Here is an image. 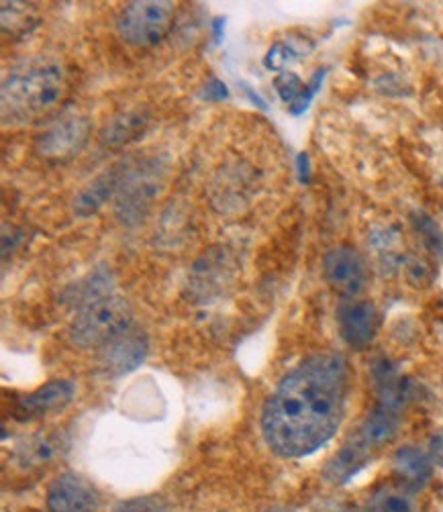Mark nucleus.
<instances>
[{
  "label": "nucleus",
  "mask_w": 443,
  "mask_h": 512,
  "mask_svg": "<svg viewBox=\"0 0 443 512\" xmlns=\"http://www.w3.org/2000/svg\"><path fill=\"white\" fill-rule=\"evenodd\" d=\"M323 78H325V70H319V72L313 76V80L305 86V92L301 94V98L290 107V113H292V115H301V113H305V111L309 109L313 96H315V94L319 92V88H321Z\"/></svg>",
  "instance_id": "obj_24"
},
{
  "label": "nucleus",
  "mask_w": 443,
  "mask_h": 512,
  "mask_svg": "<svg viewBox=\"0 0 443 512\" xmlns=\"http://www.w3.org/2000/svg\"><path fill=\"white\" fill-rule=\"evenodd\" d=\"M150 125V115L145 111H123L115 115L101 131V143L105 147H121L137 139Z\"/></svg>",
  "instance_id": "obj_19"
},
{
  "label": "nucleus",
  "mask_w": 443,
  "mask_h": 512,
  "mask_svg": "<svg viewBox=\"0 0 443 512\" xmlns=\"http://www.w3.org/2000/svg\"><path fill=\"white\" fill-rule=\"evenodd\" d=\"M372 378L378 392V404L392 408V411H403L407 402L413 398V382L399 374V370L388 360H378L372 366Z\"/></svg>",
  "instance_id": "obj_13"
},
{
  "label": "nucleus",
  "mask_w": 443,
  "mask_h": 512,
  "mask_svg": "<svg viewBox=\"0 0 443 512\" xmlns=\"http://www.w3.org/2000/svg\"><path fill=\"white\" fill-rule=\"evenodd\" d=\"M274 86H276L280 98L286 102L288 107H292L294 102H297V100L301 98V94L305 92V86H307V84H303V80H301L297 74L282 72V74L274 80Z\"/></svg>",
  "instance_id": "obj_23"
},
{
  "label": "nucleus",
  "mask_w": 443,
  "mask_h": 512,
  "mask_svg": "<svg viewBox=\"0 0 443 512\" xmlns=\"http://www.w3.org/2000/svg\"><path fill=\"white\" fill-rule=\"evenodd\" d=\"M429 457L433 459V464L443 468V429L433 433L429 441Z\"/></svg>",
  "instance_id": "obj_27"
},
{
  "label": "nucleus",
  "mask_w": 443,
  "mask_h": 512,
  "mask_svg": "<svg viewBox=\"0 0 443 512\" xmlns=\"http://www.w3.org/2000/svg\"><path fill=\"white\" fill-rule=\"evenodd\" d=\"M201 96H203L205 100L219 102V100L229 98V90H227V84H225V82H221V80L213 78V80L205 86V90H203V94H201Z\"/></svg>",
  "instance_id": "obj_26"
},
{
  "label": "nucleus",
  "mask_w": 443,
  "mask_h": 512,
  "mask_svg": "<svg viewBox=\"0 0 443 512\" xmlns=\"http://www.w3.org/2000/svg\"><path fill=\"white\" fill-rule=\"evenodd\" d=\"M368 512H417V504L403 486H382L372 494Z\"/></svg>",
  "instance_id": "obj_20"
},
{
  "label": "nucleus",
  "mask_w": 443,
  "mask_h": 512,
  "mask_svg": "<svg viewBox=\"0 0 443 512\" xmlns=\"http://www.w3.org/2000/svg\"><path fill=\"white\" fill-rule=\"evenodd\" d=\"M74 384L68 380H54L35 392L23 396L15 406V419L19 421H33L45 417L47 413L62 411L74 398Z\"/></svg>",
  "instance_id": "obj_11"
},
{
  "label": "nucleus",
  "mask_w": 443,
  "mask_h": 512,
  "mask_svg": "<svg viewBox=\"0 0 443 512\" xmlns=\"http://www.w3.org/2000/svg\"><path fill=\"white\" fill-rule=\"evenodd\" d=\"M62 449H64V439L60 433H45V435L39 433L27 439L25 443H21L13 453V459L19 468L31 470L52 462L58 453H62Z\"/></svg>",
  "instance_id": "obj_17"
},
{
  "label": "nucleus",
  "mask_w": 443,
  "mask_h": 512,
  "mask_svg": "<svg viewBox=\"0 0 443 512\" xmlns=\"http://www.w3.org/2000/svg\"><path fill=\"white\" fill-rule=\"evenodd\" d=\"M176 5L168 0H135L123 7L117 19L121 39L135 47H152L172 29Z\"/></svg>",
  "instance_id": "obj_5"
},
{
  "label": "nucleus",
  "mask_w": 443,
  "mask_h": 512,
  "mask_svg": "<svg viewBox=\"0 0 443 512\" xmlns=\"http://www.w3.org/2000/svg\"><path fill=\"white\" fill-rule=\"evenodd\" d=\"M264 512H292V510H286V508H270V510H264Z\"/></svg>",
  "instance_id": "obj_30"
},
{
  "label": "nucleus",
  "mask_w": 443,
  "mask_h": 512,
  "mask_svg": "<svg viewBox=\"0 0 443 512\" xmlns=\"http://www.w3.org/2000/svg\"><path fill=\"white\" fill-rule=\"evenodd\" d=\"M374 451L376 449L368 445L360 435H354L331 457V462L323 470V478L335 486L348 484L356 474H360L368 466Z\"/></svg>",
  "instance_id": "obj_12"
},
{
  "label": "nucleus",
  "mask_w": 443,
  "mask_h": 512,
  "mask_svg": "<svg viewBox=\"0 0 443 512\" xmlns=\"http://www.w3.org/2000/svg\"><path fill=\"white\" fill-rule=\"evenodd\" d=\"M131 325L133 313L129 302L111 294L78 311L70 325V339L82 349H101Z\"/></svg>",
  "instance_id": "obj_4"
},
{
  "label": "nucleus",
  "mask_w": 443,
  "mask_h": 512,
  "mask_svg": "<svg viewBox=\"0 0 443 512\" xmlns=\"http://www.w3.org/2000/svg\"><path fill=\"white\" fill-rule=\"evenodd\" d=\"M323 274L327 284L343 298H358L368 282V272L362 255L348 245L333 247L331 251H327L323 260Z\"/></svg>",
  "instance_id": "obj_7"
},
{
  "label": "nucleus",
  "mask_w": 443,
  "mask_h": 512,
  "mask_svg": "<svg viewBox=\"0 0 443 512\" xmlns=\"http://www.w3.org/2000/svg\"><path fill=\"white\" fill-rule=\"evenodd\" d=\"M427 266L421 264V262H413L409 268H407V278L413 286H425L427 284Z\"/></svg>",
  "instance_id": "obj_28"
},
{
  "label": "nucleus",
  "mask_w": 443,
  "mask_h": 512,
  "mask_svg": "<svg viewBox=\"0 0 443 512\" xmlns=\"http://www.w3.org/2000/svg\"><path fill=\"white\" fill-rule=\"evenodd\" d=\"M166 178L162 158H145L121 164L119 188L115 194V215L123 225L141 223L150 213Z\"/></svg>",
  "instance_id": "obj_3"
},
{
  "label": "nucleus",
  "mask_w": 443,
  "mask_h": 512,
  "mask_svg": "<svg viewBox=\"0 0 443 512\" xmlns=\"http://www.w3.org/2000/svg\"><path fill=\"white\" fill-rule=\"evenodd\" d=\"M45 502L47 512H96L101 496L88 480L68 472L52 482Z\"/></svg>",
  "instance_id": "obj_10"
},
{
  "label": "nucleus",
  "mask_w": 443,
  "mask_h": 512,
  "mask_svg": "<svg viewBox=\"0 0 443 512\" xmlns=\"http://www.w3.org/2000/svg\"><path fill=\"white\" fill-rule=\"evenodd\" d=\"M119 178H121V164L107 170L105 174L98 176L94 182H90L74 200V213L80 219L92 217L98 211H101L105 204L109 202L111 196L117 194L119 188Z\"/></svg>",
  "instance_id": "obj_15"
},
{
  "label": "nucleus",
  "mask_w": 443,
  "mask_h": 512,
  "mask_svg": "<svg viewBox=\"0 0 443 512\" xmlns=\"http://www.w3.org/2000/svg\"><path fill=\"white\" fill-rule=\"evenodd\" d=\"M411 221H413L415 231L421 235V241L427 247V251L431 255H435L437 260H443V233H441L439 225L423 211H415L411 215Z\"/></svg>",
  "instance_id": "obj_21"
},
{
  "label": "nucleus",
  "mask_w": 443,
  "mask_h": 512,
  "mask_svg": "<svg viewBox=\"0 0 443 512\" xmlns=\"http://www.w3.org/2000/svg\"><path fill=\"white\" fill-rule=\"evenodd\" d=\"M290 60H294V54L290 51V47L284 45V43H276V45L268 51V56H266L264 64H266L268 70H274V72H280V74H282Z\"/></svg>",
  "instance_id": "obj_25"
},
{
  "label": "nucleus",
  "mask_w": 443,
  "mask_h": 512,
  "mask_svg": "<svg viewBox=\"0 0 443 512\" xmlns=\"http://www.w3.org/2000/svg\"><path fill=\"white\" fill-rule=\"evenodd\" d=\"M378 321V309L370 300L343 298L337 306L339 333L354 349H366L374 341Z\"/></svg>",
  "instance_id": "obj_8"
},
{
  "label": "nucleus",
  "mask_w": 443,
  "mask_h": 512,
  "mask_svg": "<svg viewBox=\"0 0 443 512\" xmlns=\"http://www.w3.org/2000/svg\"><path fill=\"white\" fill-rule=\"evenodd\" d=\"M299 172H301V182H309V158L305 156V153H301L299 156Z\"/></svg>",
  "instance_id": "obj_29"
},
{
  "label": "nucleus",
  "mask_w": 443,
  "mask_h": 512,
  "mask_svg": "<svg viewBox=\"0 0 443 512\" xmlns=\"http://www.w3.org/2000/svg\"><path fill=\"white\" fill-rule=\"evenodd\" d=\"M90 137V123L86 117L70 115L49 125L35 141V151L45 160L66 162L84 149Z\"/></svg>",
  "instance_id": "obj_6"
},
{
  "label": "nucleus",
  "mask_w": 443,
  "mask_h": 512,
  "mask_svg": "<svg viewBox=\"0 0 443 512\" xmlns=\"http://www.w3.org/2000/svg\"><path fill=\"white\" fill-rule=\"evenodd\" d=\"M399 429H401V413L378 404L362 423L358 435L374 449H380L382 445L390 443L399 435Z\"/></svg>",
  "instance_id": "obj_18"
},
{
  "label": "nucleus",
  "mask_w": 443,
  "mask_h": 512,
  "mask_svg": "<svg viewBox=\"0 0 443 512\" xmlns=\"http://www.w3.org/2000/svg\"><path fill=\"white\" fill-rule=\"evenodd\" d=\"M352 374L346 355L325 351L288 372L262 411L266 445L284 459H301L333 439L346 417Z\"/></svg>",
  "instance_id": "obj_1"
},
{
  "label": "nucleus",
  "mask_w": 443,
  "mask_h": 512,
  "mask_svg": "<svg viewBox=\"0 0 443 512\" xmlns=\"http://www.w3.org/2000/svg\"><path fill=\"white\" fill-rule=\"evenodd\" d=\"M392 468H395V474H397L401 486L405 490H409L411 494H415V492L423 490L427 486V482L431 480L433 459L425 451H421L413 445H407L395 453V459H392Z\"/></svg>",
  "instance_id": "obj_14"
},
{
  "label": "nucleus",
  "mask_w": 443,
  "mask_h": 512,
  "mask_svg": "<svg viewBox=\"0 0 443 512\" xmlns=\"http://www.w3.org/2000/svg\"><path fill=\"white\" fill-rule=\"evenodd\" d=\"M68 92L60 62L31 60L9 72L0 90L5 125H25L54 111Z\"/></svg>",
  "instance_id": "obj_2"
},
{
  "label": "nucleus",
  "mask_w": 443,
  "mask_h": 512,
  "mask_svg": "<svg viewBox=\"0 0 443 512\" xmlns=\"http://www.w3.org/2000/svg\"><path fill=\"white\" fill-rule=\"evenodd\" d=\"M113 512H172V506L162 496H137L119 502Z\"/></svg>",
  "instance_id": "obj_22"
},
{
  "label": "nucleus",
  "mask_w": 443,
  "mask_h": 512,
  "mask_svg": "<svg viewBox=\"0 0 443 512\" xmlns=\"http://www.w3.org/2000/svg\"><path fill=\"white\" fill-rule=\"evenodd\" d=\"M147 355V337L141 329L129 327L117 337H113L107 345L101 347V353H98V362H101V368L109 376H125L133 372Z\"/></svg>",
  "instance_id": "obj_9"
},
{
  "label": "nucleus",
  "mask_w": 443,
  "mask_h": 512,
  "mask_svg": "<svg viewBox=\"0 0 443 512\" xmlns=\"http://www.w3.org/2000/svg\"><path fill=\"white\" fill-rule=\"evenodd\" d=\"M111 294H115L111 272L107 268H96L94 272H90L64 292V302L72 304L76 311H82L84 306L96 300H103Z\"/></svg>",
  "instance_id": "obj_16"
}]
</instances>
